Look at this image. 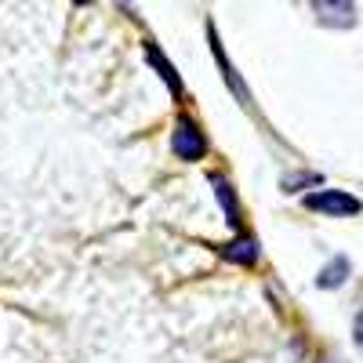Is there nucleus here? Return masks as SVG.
Masks as SVG:
<instances>
[{
    "instance_id": "obj_1",
    "label": "nucleus",
    "mask_w": 363,
    "mask_h": 363,
    "mask_svg": "<svg viewBox=\"0 0 363 363\" xmlns=\"http://www.w3.org/2000/svg\"><path fill=\"white\" fill-rule=\"evenodd\" d=\"M306 207L309 211H323V215H335V218H352V215L363 211V203L352 193H345V189H316V193L306 196Z\"/></svg>"
},
{
    "instance_id": "obj_2",
    "label": "nucleus",
    "mask_w": 363,
    "mask_h": 363,
    "mask_svg": "<svg viewBox=\"0 0 363 363\" xmlns=\"http://www.w3.org/2000/svg\"><path fill=\"white\" fill-rule=\"evenodd\" d=\"M171 145H174L178 160H189V164H193V160H203V153H207V138L200 135V128L193 124V120H186V116L174 124Z\"/></svg>"
},
{
    "instance_id": "obj_3",
    "label": "nucleus",
    "mask_w": 363,
    "mask_h": 363,
    "mask_svg": "<svg viewBox=\"0 0 363 363\" xmlns=\"http://www.w3.org/2000/svg\"><path fill=\"white\" fill-rule=\"evenodd\" d=\"M207 33H211V51H215V62H218V69H222V77H225V84H229V91L240 99V106H247L251 109V91L244 87V80H240V73L229 66V58H225V48H222V40H218V33H215V26H207Z\"/></svg>"
},
{
    "instance_id": "obj_4",
    "label": "nucleus",
    "mask_w": 363,
    "mask_h": 363,
    "mask_svg": "<svg viewBox=\"0 0 363 363\" xmlns=\"http://www.w3.org/2000/svg\"><path fill=\"white\" fill-rule=\"evenodd\" d=\"M313 11H316V18L323 26H338V29L356 26V4H345V0H338V4H330V0H316Z\"/></svg>"
},
{
    "instance_id": "obj_5",
    "label": "nucleus",
    "mask_w": 363,
    "mask_h": 363,
    "mask_svg": "<svg viewBox=\"0 0 363 363\" xmlns=\"http://www.w3.org/2000/svg\"><path fill=\"white\" fill-rule=\"evenodd\" d=\"M222 255L229 262H236V265H255L258 262V240L255 236H240V240H233V244L222 247Z\"/></svg>"
},
{
    "instance_id": "obj_6",
    "label": "nucleus",
    "mask_w": 363,
    "mask_h": 363,
    "mask_svg": "<svg viewBox=\"0 0 363 363\" xmlns=\"http://www.w3.org/2000/svg\"><path fill=\"white\" fill-rule=\"evenodd\" d=\"M145 58H149V62H153L157 69H160V77H164V84L171 87V95H182V80H178V73L171 69V62H167V58H164V51L153 44V40H145Z\"/></svg>"
},
{
    "instance_id": "obj_7",
    "label": "nucleus",
    "mask_w": 363,
    "mask_h": 363,
    "mask_svg": "<svg viewBox=\"0 0 363 363\" xmlns=\"http://www.w3.org/2000/svg\"><path fill=\"white\" fill-rule=\"evenodd\" d=\"M211 186H215V193H218V200H222V207H225V222L236 229V225H240V203H236V196H233V189H229V182H225L222 174H211Z\"/></svg>"
},
{
    "instance_id": "obj_8",
    "label": "nucleus",
    "mask_w": 363,
    "mask_h": 363,
    "mask_svg": "<svg viewBox=\"0 0 363 363\" xmlns=\"http://www.w3.org/2000/svg\"><path fill=\"white\" fill-rule=\"evenodd\" d=\"M349 280V258H335L330 265H323V272L316 277V287L330 291V287H342Z\"/></svg>"
},
{
    "instance_id": "obj_9",
    "label": "nucleus",
    "mask_w": 363,
    "mask_h": 363,
    "mask_svg": "<svg viewBox=\"0 0 363 363\" xmlns=\"http://www.w3.org/2000/svg\"><path fill=\"white\" fill-rule=\"evenodd\" d=\"M356 345H359V349H363V313H359V316H356Z\"/></svg>"
}]
</instances>
